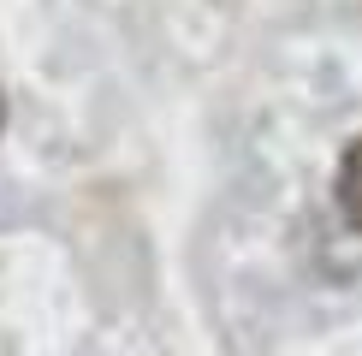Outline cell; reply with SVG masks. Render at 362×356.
<instances>
[{"mask_svg": "<svg viewBox=\"0 0 362 356\" xmlns=\"http://www.w3.org/2000/svg\"><path fill=\"white\" fill-rule=\"evenodd\" d=\"M0 131H6V95H0Z\"/></svg>", "mask_w": 362, "mask_h": 356, "instance_id": "cell-2", "label": "cell"}, {"mask_svg": "<svg viewBox=\"0 0 362 356\" xmlns=\"http://www.w3.org/2000/svg\"><path fill=\"white\" fill-rule=\"evenodd\" d=\"M333 196H339V214L351 220V232H362V137L344 148L339 178H333Z\"/></svg>", "mask_w": 362, "mask_h": 356, "instance_id": "cell-1", "label": "cell"}]
</instances>
